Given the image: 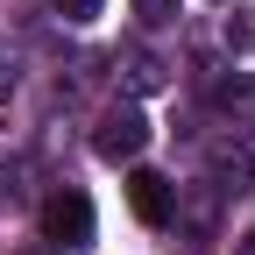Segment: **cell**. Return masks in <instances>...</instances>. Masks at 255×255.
<instances>
[{
    "label": "cell",
    "mask_w": 255,
    "mask_h": 255,
    "mask_svg": "<svg viewBox=\"0 0 255 255\" xmlns=\"http://www.w3.org/2000/svg\"><path fill=\"white\" fill-rule=\"evenodd\" d=\"M92 149H100V163H135V156L149 149V121H142V107H107L100 128H92Z\"/></svg>",
    "instance_id": "obj_1"
},
{
    "label": "cell",
    "mask_w": 255,
    "mask_h": 255,
    "mask_svg": "<svg viewBox=\"0 0 255 255\" xmlns=\"http://www.w3.org/2000/svg\"><path fill=\"white\" fill-rule=\"evenodd\" d=\"M43 234H50V248H85L92 241V199L85 191H50L43 199Z\"/></svg>",
    "instance_id": "obj_2"
},
{
    "label": "cell",
    "mask_w": 255,
    "mask_h": 255,
    "mask_svg": "<svg viewBox=\"0 0 255 255\" xmlns=\"http://www.w3.org/2000/svg\"><path fill=\"white\" fill-rule=\"evenodd\" d=\"M128 206H135V220L142 227H163L170 220V206H177V191H170V177H156V170H128Z\"/></svg>",
    "instance_id": "obj_3"
},
{
    "label": "cell",
    "mask_w": 255,
    "mask_h": 255,
    "mask_svg": "<svg viewBox=\"0 0 255 255\" xmlns=\"http://www.w3.org/2000/svg\"><path fill=\"white\" fill-rule=\"evenodd\" d=\"M213 177H220V191H248L255 184V163H248L241 149H220L213 156Z\"/></svg>",
    "instance_id": "obj_4"
},
{
    "label": "cell",
    "mask_w": 255,
    "mask_h": 255,
    "mask_svg": "<svg viewBox=\"0 0 255 255\" xmlns=\"http://www.w3.org/2000/svg\"><path fill=\"white\" fill-rule=\"evenodd\" d=\"M220 107H241L255 121V78H227V85H220Z\"/></svg>",
    "instance_id": "obj_5"
},
{
    "label": "cell",
    "mask_w": 255,
    "mask_h": 255,
    "mask_svg": "<svg viewBox=\"0 0 255 255\" xmlns=\"http://www.w3.org/2000/svg\"><path fill=\"white\" fill-rule=\"evenodd\" d=\"M50 7H57L64 21H100V14H107V0H50Z\"/></svg>",
    "instance_id": "obj_6"
},
{
    "label": "cell",
    "mask_w": 255,
    "mask_h": 255,
    "mask_svg": "<svg viewBox=\"0 0 255 255\" xmlns=\"http://www.w3.org/2000/svg\"><path fill=\"white\" fill-rule=\"evenodd\" d=\"M128 78H135L142 92H149V85H163V71H156V64H149V57H135V71H128Z\"/></svg>",
    "instance_id": "obj_7"
},
{
    "label": "cell",
    "mask_w": 255,
    "mask_h": 255,
    "mask_svg": "<svg viewBox=\"0 0 255 255\" xmlns=\"http://www.w3.org/2000/svg\"><path fill=\"white\" fill-rule=\"evenodd\" d=\"M135 7H142L149 21H163V14H170V0H135Z\"/></svg>",
    "instance_id": "obj_8"
},
{
    "label": "cell",
    "mask_w": 255,
    "mask_h": 255,
    "mask_svg": "<svg viewBox=\"0 0 255 255\" xmlns=\"http://www.w3.org/2000/svg\"><path fill=\"white\" fill-rule=\"evenodd\" d=\"M234 255H255V234H241V241H234Z\"/></svg>",
    "instance_id": "obj_9"
},
{
    "label": "cell",
    "mask_w": 255,
    "mask_h": 255,
    "mask_svg": "<svg viewBox=\"0 0 255 255\" xmlns=\"http://www.w3.org/2000/svg\"><path fill=\"white\" fill-rule=\"evenodd\" d=\"M21 255H64V248H50V241H43V248H21Z\"/></svg>",
    "instance_id": "obj_10"
}]
</instances>
